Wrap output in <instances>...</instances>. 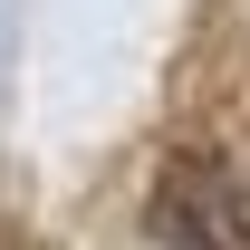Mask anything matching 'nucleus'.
Listing matches in <instances>:
<instances>
[{
    "instance_id": "obj_1",
    "label": "nucleus",
    "mask_w": 250,
    "mask_h": 250,
    "mask_svg": "<svg viewBox=\"0 0 250 250\" xmlns=\"http://www.w3.org/2000/svg\"><path fill=\"white\" fill-rule=\"evenodd\" d=\"M154 231L173 250H250V183L221 154H173L154 183Z\"/></svg>"
}]
</instances>
